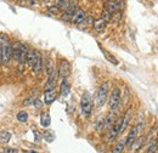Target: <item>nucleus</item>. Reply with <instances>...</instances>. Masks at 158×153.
I'll list each match as a JSON object with an SVG mask.
<instances>
[{
    "mask_svg": "<svg viewBox=\"0 0 158 153\" xmlns=\"http://www.w3.org/2000/svg\"><path fill=\"white\" fill-rule=\"evenodd\" d=\"M26 62L32 67L33 72L35 74H39L43 71V57L37 50H28L27 51V57Z\"/></svg>",
    "mask_w": 158,
    "mask_h": 153,
    "instance_id": "obj_1",
    "label": "nucleus"
},
{
    "mask_svg": "<svg viewBox=\"0 0 158 153\" xmlns=\"http://www.w3.org/2000/svg\"><path fill=\"white\" fill-rule=\"evenodd\" d=\"M11 60V44L7 35L0 34V63L6 66Z\"/></svg>",
    "mask_w": 158,
    "mask_h": 153,
    "instance_id": "obj_2",
    "label": "nucleus"
},
{
    "mask_svg": "<svg viewBox=\"0 0 158 153\" xmlns=\"http://www.w3.org/2000/svg\"><path fill=\"white\" fill-rule=\"evenodd\" d=\"M27 51L28 49L26 48L24 44L22 43H15L11 46V57H14L21 64L26 63V57H27Z\"/></svg>",
    "mask_w": 158,
    "mask_h": 153,
    "instance_id": "obj_3",
    "label": "nucleus"
},
{
    "mask_svg": "<svg viewBox=\"0 0 158 153\" xmlns=\"http://www.w3.org/2000/svg\"><path fill=\"white\" fill-rule=\"evenodd\" d=\"M108 89H110L108 83H102L99 86V89L95 94V103L98 107H102L106 103L107 97H108Z\"/></svg>",
    "mask_w": 158,
    "mask_h": 153,
    "instance_id": "obj_4",
    "label": "nucleus"
},
{
    "mask_svg": "<svg viewBox=\"0 0 158 153\" xmlns=\"http://www.w3.org/2000/svg\"><path fill=\"white\" fill-rule=\"evenodd\" d=\"M80 106H81V113L84 117H89L91 114V112H93V98H91V95L89 93L83 94Z\"/></svg>",
    "mask_w": 158,
    "mask_h": 153,
    "instance_id": "obj_5",
    "label": "nucleus"
},
{
    "mask_svg": "<svg viewBox=\"0 0 158 153\" xmlns=\"http://www.w3.org/2000/svg\"><path fill=\"white\" fill-rule=\"evenodd\" d=\"M120 98H122V93L118 88H114L110 95L108 98V105H110V110L111 111H116L120 105Z\"/></svg>",
    "mask_w": 158,
    "mask_h": 153,
    "instance_id": "obj_6",
    "label": "nucleus"
},
{
    "mask_svg": "<svg viewBox=\"0 0 158 153\" xmlns=\"http://www.w3.org/2000/svg\"><path fill=\"white\" fill-rule=\"evenodd\" d=\"M123 6V2L118 1V0H110L106 2V6H105V10L107 12H110L111 15H114L116 12H118L119 10L122 9Z\"/></svg>",
    "mask_w": 158,
    "mask_h": 153,
    "instance_id": "obj_7",
    "label": "nucleus"
},
{
    "mask_svg": "<svg viewBox=\"0 0 158 153\" xmlns=\"http://www.w3.org/2000/svg\"><path fill=\"white\" fill-rule=\"evenodd\" d=\"M57 74H59L62 79H66L67 76L71 74V66L68 63V61L66 60H61L59 66V71H57Z\"/></svg>",
    "mask_w": 158,
    "mask_h": 153,
    "instance_id": "obj_8",
    "label": "nucleus"
},
{
    "mask_svg": "<svg viewBox=\"0 0 158 153\" xmlns=\"http://www.w3.org/2000/svg\"><path fill=\"white\" fill-rule=\"evenodd\" d=\"M57 72L54 69L50 74H49V79H48V81H46V84H45V91L46 90H54L55 89V85H56V81H57Z\"/></svg>",
    "mask_w": 158,
    "mask_h": 153,
    "instance_id": "obj_9",
    "label": "nucleus"
},
{
    "mask_svg": "<svg viewBox=\"0 0 158 153\" xmlns=\"http://www.w3.org/2000/svg\"><path fill=\"white\" fill-rule=\"evenodd\" d=\"M85 12L81 10V9H77L76 11H74V14H73V16H72V19H71V22H73V23H76V24H80V23H83L84 21H85Z\"/></svg>",
    "mask_w": 158,
    "mask_h": 153,
    "instance_id": "obj_10",
    "label": "nucleus"
},
{
    "mask_svg": "<svg viewBox=\"0 0 158 153\" xmlns=\"http://www.w3.org/2000/svg\"><path fill=\"white\" fill-rule=\"evenodd\" d=\"M56 90H46L45 94H44V102L45 105H51L55 100H56Z\"/></svg>",
    "mask_w": 158,
    "mask_h": 153,
    "instance_id": "obj_11",
    "label": "nucleus"
},
{
    "mask_svg": "<svg viewBox=\"0 0 158 153\" xmlns=\"http://www.w3.org/2000/svg\"><path fill=\"white\" fill-rule=\"evenodd\" d=\"M130 117H131V110H128L127 112H125V114L124 117L122 118V123H120V130H119V134H122L125 129H127V126H128V124H129V122H130Z\"/></svg>",
    "mask_w": 158,
    "mask_h": 153,
    "instance_id": "obj_12",
    "label": "nucleus"
},
{
    "mask_svg": "<svg viewBox=\"0 0 158 153\" xmlns=\"http://www.w3.org/2000/svg\"><path fill=\"white\" fill-rule=\"evenodd\" d=\"M138 137V129L136 128H131L130 133L128 135V137L125 139V146H131V143L135 141V139Z\"/></svg>",
    "mask_w": 158,
    "mask_h": 153,
    "instance_id": "obj_13",
    "label": "nucleus"
},
{
    "mask_svg": "<svg viewBox=\"0 0 158 153\" xmlns=\"http://www.w3.org/2000/svg\"><path fill=\"white\" fill-rule=\"evenodd\" d=\"M50 123H51V118L50 114L48 112H44L40 114V125L44 126V128H49L50 126Z\"/></svg>",
    "mask_w": 158,
    "mask_h": 153,
    "instance_id": "obj_14",
    "label": "nucleus"
},
{
    "mask_svg": "<svg viewBox=\"0 0 158 153\" xmlns=\"http://www.w3.org/2000/svg\"><path fill=\"white\" fill-rule=\"evenodd\" d=\"M60 90H61V95L63 96V97H66V96L69 95V91H71V86H69V84H68L67 79H63V80H62Z\"/></svg>",
    "mask_w": 158,
    "mask_h": 153,
    "instance_id": "obj_15",
    "label": "nucleus"
},
{
    "mask_svg": "<svg viewBox=\"0 0 158 153\" xmlns=\"http://www.w3.org/2000/svg\"><path fill=\"white\" fill-rule=\"evenodd\" d=\"M107 26V22L105 19H95L94 21V28L98 31V32H102Z\"/></svg>",
    "mask_w": 158,
    "mask_h": 153,
    "instance_id": "obj_16",
    "label": "nucleus"
},
{
    "mask_svg": "<svg viewBox=\"0 0 158 153\" xmlns=\"http://www.w3.org/2000/svg\"><path fill=\"white\" fill-rule=\"evenodd\" d=\"M10 139H11V133L10 131L4 130V131L0 133V143H7L10 141Z\"/></svg>",
    "mask_w": 158,
    "mask_h": 153,
    "instance_id": "obj_17",
    "label": "nucleus"
},
{
    "mask_svg": "<svg viewBox=\"0 0 158 153\" xmlns=\"http://www.w3.org/2000/svg\"><path fill=\"white\" fill-rule=\"evenodd\" d=\"M112 124H113V114L112 113H110L108 117H106L105 118V122H103V128H102V130L105 129H110V128H112Z\"/></svg>",
    "mask_w": 158,
    "mask_h": 153,
    "instance_id": "obj_18",
    "label": "nucleus"
},
{
    "mask_svg": "<svg viewBox=\"0 0 158 153\" xmlns=\"http://www.w3.org/2000/svg\"><path fill=\"white\" fill-rule=\"evenodd\" d=\"M124 148H125V140H120L118 143H117V145L113 147V151H112V153H122Z\"/></svg>",
    "mask_w": 158,
    "mask_h": 153,
    "instance_id": "obj_19",
    "label": "nucleus"
},
{
    "mask_svg": "<svg viewBox=\"0 0 158 153\" xmlns=\"http://www.w3.org/2000/svg\"><path fill=\"white\" fill-rule=\"evenodd\" d=\"M141 142H143V139H142V137H136V139H135V141L131 143L130 148H131L133 151H136V150H139V147L142 145Z\"/></svg>",
    "mask_w": 158,
    "mask_h": 153,
    "instance_id": "obj_20",
    "label": "nucleus"
},
{
    "mask_svg": "<svg viewBox=\"0 0 158 153\" xmlns=\"http://www.w3.org/2000/svg\"><path fill=\"white\" fill-rule=\"evenodd\" d=\"M17 119L20 120V122H27L28 120V113L27 112H24V111H21L19 112V114H17Z\"/></svg>",
    "mask_w": 158,
    "mask_h": 153,
    "instance_id": "obj_21",
    "label": "nucleus"
},
{
    "mask_svg": "<svg viewBox=\"0 0 158 153\" xmlns=\"http://www.w3.org/2000/svg\"><path fill=\"white\" fill-rule=\"evenodd\" d=\"M68 5H69V1L68 0H60L59 5H57V7H59V10H67V7H68Z\"/></svg>",
    "mask_w": 158,
    "mask_h": 153,
    "instance_id": "obj_22",
    "label": "nucleus"
},
{
    "mask_svg": "<svg viewBox=\"0 0 158 153\" xmlns=\"http://www.w3.org/2000/svg\"><path fill=\"white\" fill-rule=\"evenodd\" d=\"M44 139H45L48 142H52V141H54V139H55V134H54V131H46V133L44 134Z\"/></svg>",
    "mask_w": 158,
    "mask_h": 153,
    "instance_id": "obj_23",
    "label": "nucleus"
},
{
    "mask_svg": "<svg viewBox=\"0 0 158 153\" xmlns=\"http://www.w3.org/2000/svg\"><path fill=\"white\" fill-rule=\"evenodd\" d=\"M102 52L106 55L107 60H110V62H112V63H114V64H117V63H118V61H117L114 57H112V55H111L110 52H107V51H106V50H103V49H102Z\"/></svg>",
    "mask_w": 158,
    "mask_h": 153,
    "instance_id": "obj_24",
    "label": "nucleus"
},
{
    "mask_svg": "<svg viewBox=\"0 0 158 153\" xmlns=\"http://www.w3.org/2000/svg\"><path fill=\"white\" fill-rule=\"evenodd\" d=\"M102 19H105V21L108 23V22L112 19V15H111L110 12H107L106 10H103V12H102Z\"/></svg>",
    "mask_w": 158,
    "mask_h": 153,
    "instance_id": "obj_25",
    "label": "nucleus"
},
{
    "mask_svg": "<svg viewBox=\"0 0 158 153\" xmlns=\"http://www.w3.org/2000/svg\"><path fill=\"white\" fill-rule=\"evenodd\" d=\"M156 152H157V145L153 143V145H151V146L146 150V152L145 153H156Z\"/></svg>",
    "mask_w": 158,
    "mask_h": 153,
    "instance_id": "obj_26",
    "label": "nucleus"
},
{
    "mask_svg": "<svg viewBox=\"0 0 158 153\" xmlns=\"http://www.w3.org/2000/svg\"><path fill=\"white\" fill-rule=\"evenodd\" d=\"M33 105H34V107H35V108H38V110H39V108H41V107L44 106V105H43V102H41L40 100H38V98H35V100H34Z\"/></svg>",
    "mask_w": 158,
    "mask_h": 153,
    "instance_id": "obj_27",
    "label": "nucleus"
},
{
    "mask_svg": "<svg viewBox=\"0 0 158 153\" xmlns=\"http://www.w3.org/2000/svg\"><path fill=\"white\" fill-rule=\"evenodd\" d=\"M34 100H35L34 97H29V98H27V100L23 102V106H29L31 103H33V102H34Z\"/></svg>",
    "mask_w": 158,
    "mask_h": 153,
    "instance_id": "obj_28",
    "label": "nucleus"
},
{
    "mask_svg": "<svg viewBox=\"0 0 158 153\" xmlns=\"http://www.w3.org/2000/svg\"><path fill=\"white\" fill-rule=\"evenodd\" d=\"M4 153H19V150H17V148L9 147V148H6V150H5V152Z\"/></svg>",
    "mask_w": 158,
    "mask_h": 153,
    "instance_id": "obj_29",
    "label": "nucleus"
},
{
    "mask_svg": "<svg viewBox=\"0 0 158 153\" xmlns=\"http://www.w3.org/2000/svg\"><path fill=\"white\" fill-rule=\"evenodd\" d=\"M24 153H39V152H37V151H24Z\"/></svg>",
    "mask_w": 158,
    "mask_h": 153,
    "instance_id": "obj_30",
    "label": "nucleus"
},
{
    "mask_svg": "<svg viewBox=\"0 0 158 153\" xmlns=\"http://www.w3.org/2000/svg\"><path fill=\"white\" fill-rule=\"evenodd\" d=\"M107 1H110V0H107Z\"/></svg>",
    "mask_w": 158,
    "mask_h": 153,
    "instance_id": "obj_31",
    "label": "nucleus"
}]
</instances>
